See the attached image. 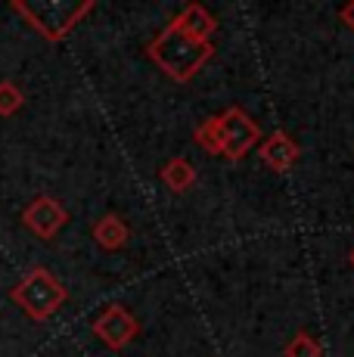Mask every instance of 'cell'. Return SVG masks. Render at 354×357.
I'll list each match as a JSON object with an SVG mask.
<instances>
[{"label": "cell", "mask_w": 354, "mask_h": 357, "mask_svg": "<svg viewBox=\"0 0 354 357\" xmlns=\"http://www.w3.org/2000/svg\"><path fill=\"white\" fill-rule=\"evenodd\" d=\"M10 298H13V305L22 307L35 324H44V320H50L53 314L66 305L69 289H66L47 267H35V271H29L16 286H13Z\"/></svg>", "instance_id": "3957f363"}, {"label": "cell", "mask_w": 354, "mask_h": 357, "mask_svg": "<svg viewBox=\"0 0 354 357\" xmlns=\"http://www.w3.org/2000/svg\"><path fill=\"white\" fill-rule=\"evenodd\" d=\"M13 10L25 19L38 34L47 40H63L87 13L93 10V0H81V3H66V0H50V3H25V0H13Z\"/></svg>", "instance_id": "277c9868"}, {"label": "cell", "mask_w": 354, "mask_h": 357, "mask_svg": "<svg viewBox=\"0 0 354 357\" xmlns=\"http://www.w3.org/2000/svg\"><path fill=\"white\" fill-rule=\"evenodd\" d=\"M22 106H25L22 87L13 84V81H0V115H3V119H10V115H16Z\"/></svg>", "instance_id": "7c38bea8"}, {"label": "cell", "mask_w": 354, "mask_h": 357, "mask_svg": "<svg viewBox=\"0 0 354 357\" xmlns=\"http://www.w3.org/2000/svg\"><path fill=\"white\" fill-rule=\"evenodd\" d=\"M93 335H97L100 342H103L106 348H112V351H121L125 345H131L134 339H137L140 333V324L137 317H134L131 311H128L125 305H109L103 314H100L97 320H93Z\"/></svg>", "instance_id": "5b68a950"}, {"label": "cell", "mask_w": 354, "mask_h": 357, "mask_svg": "<svg viewBox=\"0 0 354 357\" xmlns=\"http://www.w3.org/2000/svg\"><path fill=\"white\" fill-rule=\"evenodd\" d=\"M22 224L35 233L38 239H53L59 230L69 224V211L63 208V202L53 196H38L25 205Z\"/></svg>", "instance_id": "8992f818"}, {"label": "cell", "mask_w": 354, "mask_h": 357, "mask_svg": "<svg viewBox=\"0 0 354 357\" xmlns=\"http://www.w3.org/2000/svg\"><path fill=\"white\" fill-rule=\"evenodd\" d=\"M339 19H342V22H345V25H348V29L354 31V0H351V3H345L342 10H339Z\"/></svg>", "instance_id": "4fadbf2b"}, {"label": "cell", "mask_w": 354, "mask_h": 357, "mask_svg": "<svg viewBox=\"0 0 354 357\" xmlns=\"http://www.w3.org/2000/svg\"><path fill=\"white\" fill-rule=\"evenodd\" d=\"M348 261H351V267H354V249H351V255H348Z\"/></svg>", "instance_id": "5bb4252c"}, {"label": "cell", "mask_w": 354, "mask_h": 357, "mask_svg": "<svg viewBox=\"0 0 354 357\" xmlns=\"http://www.w3.org/2000/svg\"><path fill=\"white\" fill-rule=\"evenodd\" d=\"M212 53H215L212 44L187 38V34L177 31L171 22L155 34L146 47V56L171 81H177V84H187L193 75H199V68L212 59Z\"/></svg>", "instance_id": "7a4b0ae2"}, {"label": "cell", "mask_w": 354, "mask_h": 357, "mask_svg": "<svg viewBox=\"0 0 354 357\" xmlns=\"http://www.w3.org/2000/svg\"><path fill=\"white\" fill-rule=\"evenodd\" d=\"M320 354H323V345H320V339L314 333H308V329H298L289 339V345L283 348V357H320Z\"/></svg>", "instance_id": "8fae6325"}, {"label": "cell", "mask_w": 354, "mask_h": 357, "mask_svg": "<svg viewBox=\"0 0 354 357\" xmlns=\"http://www.w3.org/2000/svg\"><path fill=\"white\" fill-rule=\"evenodd\" d=\"M298 155H302V149H298V143L292 140L286 130H274V134L261 143V149H258L261 165H268L274 174H286V171L298 162Z\"/></svg>", "instance_id": "52a82bcc"}, {"label": "cell", "mask_w": 354, "mask_h": 357, "mask_svg": "<svg viewBox=\"0 0 354 357\" xmlns=\"http://www.w3.org/2000/svg\"><path fill=\"white\" fill-rule=\"evenodd\" d=\"M171 25H174L177 31L187 34V38H193V40H206V44H212V34L217 31L215 16H212V13H208L202 3H190V6H183V10L171 19Z\"/></svg>", "instance_id": "ba28073f"}, {"label": "cell", "mask_w": 354, "mask_h": 357, "mask_svg": "<svg viewBox=\"0 0 354 357\" xmlns=\"http://www.w3.org/2000/svg\"><path fill=\"white\" fill-rule=\"evenodd\" d=\"M159 177L171 193H187V190H193V183H196V168H193L190 159L174 155V159H168L165 165H162Z\"/></svg>", "instance_id": "30bf717a"}, {"label": "cell", "mask_w": 354, "mask_h": 357, "mask_svg": "<svg viewBox=\"0 0 354 357\" xmlns=\"http://www.w3.org/2000/svg\"><path fill=\"white\" fill-rule=\"evenodd\" d=\"M193 137L206 153L224 155V159H230V162H240L258 146L261 128H258V121L252 119L246 109L230 106V109H224L221 115H215V119L202 121Z\"/></svg>", "instance_id": "6da1fadb"}, {"label": "cell", "mask_w": 354, "mask_h": 357, "mask_svg": "<svg viewBox=\"0 0 354 357\" xmlns=\"http://www.w3.org/2000/svg\"><path fill=\"white\" fill-rule=\"evenodd\" d=\"M91 236H93V243H97L100 249L118 252V249H125V243L131 239V230H128V224L121 221L118 215H103L97 224H93Z\"/></svg>", "instance_id": "9c48e42d"}]
</instances>
